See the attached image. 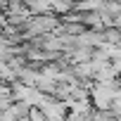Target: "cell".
I'll return each instance as SVG.
<instances>
[{"instance_id":"cell-1","label":"cell","mask_w":121,"mask_h":121,"mask_svg":"<svg viewBox=\"0 0 121 121\" xmlns=\"http://www.w3.org/2000/svg\"><path fill=\"white\" fill-rule=\"evenodd\" d=\"M119 93H121V88H119L116 81H112V83H100L97 81V86H90V102H93L95 109L109 112L114 100L119 97Z\"/></svg>"},{"instance_id":"cell-2","label":"cell","mask_w":121,"mask_h":121,"mask_svg":"<svg viewBox=\"0 0 121 121\" xmlns=\"http://www.w3.org/2000/svg\"><path fill=\"white\" fill-rule=\"evenodd\" d=\"M40 109H43V114L48 116V121H67V116H69L67 102L57 100V97H48V100L40 104Z\"/></svg>"},{"instance_id":"cell-3","label":"cell","mask_w":121,"mask_h":121,"mask_svg":"<svg viewBox=\"0 0 121 121\" xmlns=\"http://www.w3.org/2000/svg\"><path fill=\"white\" fill-rule=\"evenodd\" d=\"M19 78V74L12 69V67H7V64H0V81H5V83H14Z\"/></svg>"},{"instance_id":"cell-4","label":"cell","mask_w":121,"mask_h":121,"mask_svg":"<svg viewBox=\"0 0 121 121\" xmlns=\"http://www.w3.org/2000/svg\"><path fill=\"white\" fill-rule=\"evenodd\" d=\"M119 26H121V17H119Z\"/></svg>"}]
</instances>
